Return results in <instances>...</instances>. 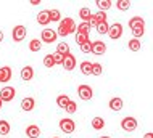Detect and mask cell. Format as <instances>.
<instances>
[{
  "label": "cell",
  "instance_id": "obj_4",
  "mask_svg": "<svg viewBox=\"0 0 153 138\" xmlns=\"http://www.w3.org/2000/svg\"><path fill=\"white\" fill-rule=\"evenodd\" d=\"M77 95H79L81 100H84V101H89V100H92L94 97V92H92V87L89 85H79L77 87Z\"/></svg>",
  "mask_w": 153,
  "mask_h": 138
},
{
  "label": "cell",
  "instance_id": "obj_41",
  "mask_svg": "<svg viewBox=\"0 0 153 138\" xmlns=\"http://www.w3.org/2000/svg\"><path fill=\"white\" fill-rule=\"evenodd\" d=\"M2 104H3V101H2V100H0V109H2Z\"/></svg>",
  "mask_w": 153,
  "mask_h": 138
},
{
  "label": "cell",
  "instance_id": "obj_13",
  "mask_svg": "<svg viewBox=\"0 0 153 138\" xmlns=\"http://www.w3.org/2000/svg\"><path fill=\"white\" fill-rule=\"evenodd\" d=\"M34 106H36V101H34V98L27 97V98H23V100H21V109H23V111L29 112V111H32V109H34Z\"/></svg>",
  "mask_w": 153,
  "mask_h": 138
},
{
  "label": "cell",
  "instance_id": "obj_12",
  "mask_svg": "<svg viewBox=\"0 0 153 138\" xmlns=\"http://www.w3.org/2000/svg\"><path fill=\"white\" fill-rule=\"evenodd\" d=\"M105 52H106L105 42H102V40H95V42H92V53H94V55H103Z\"/></svg>",
  "mask_w": 153,
  "mask_h": 138
},
{
  "label": "cell",
  "instance_id": "obj_33",
  "mask_svg": "<svg viewBox=\"0 0 153 138\" xmlns=\"http://www.w3.org/2000/svg\"><path fill=\"white\" fill-rule=\"evenodd\" d=\"M97 32L98 34H108V23H100V24H97Z\"/></svg>",
  "mask_w": 153,
  "mask_h": 138
},
{
  "label": "cell",
  "instance_id": "obj_28",
  "mask_svg": "<svg viewBox=\"0 0 153 138\" xmlns=\"http://www.w3.org/2000/svg\"><path fill=\"white\" fill-rule=\"evenodd\" d=\"M68 103H69V97H68V95H60V97L56 98V104H58L60 108H63V109L66 108V104H68Z\"/></svg>",
  "mask_w": 153,
  "mask_h": 138
},
{
  "label": "cell",
  "instance_id": "obj_8",
  "mask_svg": "<svg viewBox=\"0 0 153 138\" xmlns=\"http://www.w3.org/2000/svg\"><path fill=\"white\" fill-rule=\"evenodd\" d=\"M11 37H13V40L15 42H23L24 40V37H26V27L24 26H16L13 29V32H11Z\"/></svg>",
  "mask_w": 153,
  "mask_h": 138
},
{
  "label": "cell",
  "instance_id": "obj_17",
  "mask_svg": "<svg viewBox=\"0 0 153 138\" xmlns=\"http://www.w3.org/2000/svg\"><path fill=\"white\" fill-rule=\"evenodd\" d=\"M26 135L27 138H39L40 137V128L37 127V125H27V128H26Z\"/></svg>",
  "mask_w": 153,
  "mask_h": 138
},
{
  "label": "cell",
  "instance_id": "obj_40",
  "mask_svg": "<svg viewBox=\"0 0 153 138\" xmlns=\"http://www.w3.org/2000/svg\"><path fill=\"white\" fill-rule=\"evenodd\" d=\"M3 37H5V35H3V32H2V31H0V42H2V40H3Z\"/></svg>",
  "mask_w": 153,
  "mask_h": 138
},
{
  "label": "cell",
  "instance_id": "obj_27",
  "mask_svg": "<svg viewBox=\"0 0 153 138\" xmlns=\"http://www.w3.org/2000/svg\"><path fill=\"white\" fill-rule=\"evenodd\" d=\"M90 27H92V26H90L89 23H81L79 27H76V32H81V34H87V35H89Z\"/></svg>",
  "mask_w": 153,
  "mask_h": 138
},
{
  "label": "cell",
  "instance_id": "obj_26",
  "mask_svg": "<svg viewBox=\"0 0 153 138\" xmlns=\"http://www.w3.org/2000/svg\"><path fill=\"white\" fill-rule=\"evenodd\" d=\"M40 48H42V42L40 40L34 39V40L29 42V50L31 52H40Z\"/></svg>",
  "mask_w": 153,
  "mask_h": 138
},
{
  "label": "cell",
  "instance_id": "obj_35",
  "mask_svg": "<svg viewBox=\"0 0 153 138\" xmlns=\"http://www.w3.org/2000/svg\"><path fill=\"white\" fill-rule=\"evenodd\" d=\"M89 40V35L87 34H81V32H76V42H77V45H82L84 42H87Z\"/></svg>",
  "mask_w": 153,
  "mask_h": 138
},
{
  "label": "cell",
  "instance_id": "obj_44",
  "mask_svg": "<svg viewBox=\"0 0 153 138\" xmlns=\"http://www.w3.org/2000/svg\"><path fill=\"white\" fill-rule=\"evenodd\" d=\"M0 138H3V137H0Z\"/></svg>",
  "mask_w": 153,
  "mask_h": 138
},
{
  "label": "cell",
  "instance_id": "obj_23",
  "mask_svg": "<svg viewBox=\"0 0 153 138\" xmlns=\"http://www.w3.org/2000/svg\"><path fill=\"white\" fill-rule=\"evenodd\" d=\"M127 47H129L131 52H139V50L142 48V45H140V40L139 39H132V40H129Z\"/></svg>",
  "mask_w": 153,
  "mask_h": 138
},
{
  "label": "cell",
  "instance_id": "obj_7",
  "mask_svg": "<svg viewBox=\"0 0 153 138\" xmlns=\"http://www.w3.org/2000/svg\"><path fill=\"white\" fill-rule=\"evenodd\" d=\"M15 95H16V90L13 87H3L0 90V100L2 101H11L15 98Z\"/></svg>",
  "mask_w": 153,
  "mask_h": 138
},
{
  "label": "cell",
  "instance_id": "obj_6",
  "mask_svg": "<svg viewBox=\"0 0 153 138\" xmlns=\"http://www.w3.org/2000/svg\"><path fill=\"white\" fill-rule=\"evenodd\" d=\"M121 127H123V130L124 132H134L135 128H137V119L135 117H124L121 120Z\"/></svg>",
  "mask_w": 153,
  "mask_h": 138
},
{
  "label": "cell",
  "instance_id": "obj_37",
  "mask_svg": "<svg viewBox=\"0 0 153 138\" xmlns=\"http://www.w3.org/2000/svg\"><path fill=\"white\" fill-rule=\"evenodd\" d=\"M53 61H55V64H61V63H63V55H60V53H53Z\"/></svg>",
  "mask_w": 153,
  "mask_h": 138
},
{
  "label": "cell",
  "instance_id": "obj_24",
  "mask_svg": "<svg viewBox=\"0 0 153 138\" xmlns=\"http://www.w3.org/2000/svg\"><path fill=\"white\" fill-rule=\"evenodd\" d=\"M10 133V124L7 120H0V137H5Z\"/></svg>",
  "mask_w": 153,
  "mask_h": 138
},
{
  "label": "cell",
  "instance_id": "obj_21",
  "mask_svg": "<svg viewBox=\"0 0 153 138\" xmlns=\"http://www.w3.org/2000/svg\"><path fill=\"white\" fill-rule=\"evenodd\" d=\"M103 127H105V120H103V117H94L92 119V128L94 130H102Z\"/></svg>",
  "mask_w": 153,
  "mask_h": 138
},
{
  "label": "cell",
  "instance_id": "obj_11",
  "mask_svg": "<svg viewBox=\"0 0 153 138\" xmlns=\"http://www.w3.org/2000/svg\"><path fill=\"white\" fill-rule=\"evenodd\" d=\"M56 37H58V35H56V32L55 31H53V29H44V31H42V40L45 42V44H53V42H55L56 40Z\"/></svg>",
  "mask_w": 153,
  "mask_h": 138
},
{
  "label": "cell",
  "instance_id": "obj_32",
  "mask_svg": "<svg viewBox=\"0 0 153 138\" xmlns=\"http://www.w3.org/2000/svg\"><path fill=\"white\" fill-rule=\"evenodd\" d=\"M48 16L50 21H61V13L58 10H48Z\"/></svg>",
  "mask_w": 153,
  "mask_h": 138
},
{
  "label": "cell",
  "instance_id": "obj_3",
  "mask_svg": "<svg viewBox=\"0 0 153 138\" xmlns=\"http://www.w3.org/2000/svg\"><path fill=\"white\" fill-rule=\"evenodd\" d=\"M60 130L63 133H68V135H69V133H73L74 130H76V124H74L73 119L65 117V119L60 120Z\"/></svg>",
  "mask_w": 153,
  "mask_h": 138
},
{
  "label": "cell",
  "instance_id": "obj_25",
  "mask_svg": "<svg viewBox=\"0 0 153 138\" xmlns=\"http://www.w3.org/2000/svg\"><path fill=\"white\" fill-rule=\"evenodd\" d=\"M97 7L100 8V11H106L111 8V2L110 0H97Z\"/></svg>",
  "mask_w": 153,
  "mask_h": 138
},
{
  "label": "cell",
  "instance_id": "obj_1",
  "mask_svg": "<svg viewBox=\"0 0 153 138\" xmlns=\"http://www.w3.org/2000/svg\"><path fill=\"white\" fill-rule=\"evenodd\" d=\"M129 27L132 31L134 39H139V37H142L145 34V21H143V18H140V16H134V18L129 19Z\"/></svg>",
  "mask_w": 153,
  "mask_h": 138
},
{
  "label": "cell",
  "instance_id": "obj_5",
  "mask_svg": "<svg viewBox=\"0 0 153 138\" xmlns=\"http://www.w3.org/2000/svg\"><path fill=\"white\" fill-rule=\"evenodd\" d=\"M108 35L111 40H118L123 35V24L121 23H114L108 27Z\"/></svg>",
  "mask_w": 153,
  "mask_h": 138
},
{
  "label": "cell",
  "instance_id": "obj_22",
  "mask_svg": "<svg viewBox=\"0 0 153 138\" xmlns=\"http://www.w3.org/2000/svg\"><path fill=\"white\" fill-rule=\"evenodd\" d=\"M56 53H60V55H68L69 53V45L66 44V42H60L58 47H56Z\"/></svg>",
  "mask_w": 153,
  "mask_h": 138
},
{
  "label": "cell",
  "instance_id": "obj_14",
  "mask_svg": "<svg viewBox=\"0 0 153 138\" xmlns=\"http://www.w3.org/2000/svg\"><path fill=\"white\" fill-rule=\"evenodd\" d=\"M19 74H21V79H23L24 82H29L31 79L34 77V69H32L31 66H24Z\"/></svg>",
  "mask_w": 153,
  "mask_h": 138
},
{
  "label": "cell",
  "instance_id": "obj_36",
  "mask_svg": "<svg viewBox=\"0 0 153 138\" xmlns=\"http://www.w3.org/2000/svg\"><path fill=\"white\" fill-rule=\"evenodd\" d=\"M44 66H45V68H53V66H55V61H53L52 55H47L44 58Z\"/></svg>",
  "mask_w": 153,
  "mask_h": 138
},
{
  "label": "cell",
  "instance_id": "obj_9",
  "mask_svg": "<svg viewBox=\"0 0 153 138\" xmlns=\"http://www.w3.org/2000/svg\"><path fill=\"white\" fill-rule=\"evenodd\" d=\"M100 23H106V15H105V11L98 10L97 13H92V18H90L89 24L90 26H97V24H100Z\"/></svg>",
  "mask_w": 153,
  "mask_h": 138
},
{
  "label": "cell",
  "instance_id": "obj_20",
  "mask_svg": "<svg viewBox=\"0 0 153 138\" xmlns=\"http://www.w3.org/2000/svg\"><path fill=\"white\" fill-rule=\"evenodd\" d=\"M81 72L84 74V76H90V72H92V63L90 61H82L81 63Z\"/></svg>",
  "mask_w": 153,
  "mask_h": 138
},
{
  "label": "cell",
  "instance_id": "obj_31",
  "mask_svg": "<svg viewBox=\"0 0 153 138\" xmlns=\"http://www.w3.org/2000/svg\"><path fill=\"white\" fill-rule=\"evenodd\" d=\"M116 5H118V10L126 11V10H129V8H131V2H129V0H119V2H116Z\"/></svg>",
  "mask_w": 153,
  "mask_h": 138
},
{
  "label": "cell",
  "instance_id": "obj_43",
  "mask_svg": "<svg viewBox=\"0 0 153 138\" xmlns=\"http://www.w3.org/2000/svg\"><path fill=\"white\" fill-rule=\"evenodd\" d=\"M53 138H60V137H53Z\"/></svg>",
  "mask_w": 153,
  "mask_h": 138
},
{
  "label": "cell",
  "instance_id": "obj_18",
  "mask_svg": "<svg viewBox=\"0 0 153 138\" xmlns=\"http://www.w3.org/2000/svg\"><path fill=\"white\" fill-rule=\"evenodd\" d=\"M11 79V68L2 66L0 68V82H8Z\"/></svg>",
  "mask_w": 153,
  "mask_h": 138
},
{
  "label": "cell",
  "instance_id": "obj_29",
  "mask_svg": "<svg viewBox=\"0 0 153 138\" xmlns=\"http://www.w3.org/2000/svg\"><path fill=\"white\" fill-rule=\"evenodd\" d=\"M103 72V68L100 63H92V72H90V76H100Z\"/></svg>",
  "mask_w": 153,
  "mask_h": 138
},
{
  "label": "cell",
  "instance_id": "obj_34",
  "mask_svg": "<svg viewBox=\"0 0 153 138\" xmlns=\"http://www.w3.org/2000/svg\"><path fill=\"white\" fill-rule=\"evenodd\" d=\"M81 50H82V53H92V40H87V42H84L82 45H79Z\"/></svg>",
  "mask_w": 153,
  "mask_h": 138
},
{
  "label": "cell",
  "instance_id": "obj_10",
  "mask_svg": "<svg viewBox=\"0 0 153 138\" xmlns=\"http://www.w3.org/2000/svg\"><path fill=\"white\" fill-rule=\"evenodd\" d=\"M61 66L66 69V71H73L76 68V58H74L71 53H68V55H65L63 58V63H61Z\"/></svg>",
  "mask_w": 153,
  "mask_h": 138
},
{
  "label": "cell",
  "instance_id": "obj_30",
  "mask_svg": "<svg viewBox=\"0 0 153 138\" xmlns=\"http://www.w3.org/2000/svg\"><path fill=\"white\" fill-rule=\"evenodd\" d=\"M66 112H68V114H74V112H76V109H77V104H76V101H73V100H69V103L66 104Z\"/></svg>",
  "mask_w": 153,
  "mask_h": 138
},
{
  "label": "cell",
  "instance_id": "obj_2",
  "mask_svg": "<svg viewBox=\"0 0 153 138\" xmlns=\"http://www.w3.org/2000/svg\"><path fill=\"white\" fill-rule=\"evenodd\" d=\"M76 23H74L73 18H65L60 21V26H58V32H56V35H61V37H66L69 34H73V32H76Z\"/></svg>",
  "mask_w": 153,
  "mask_h": 138
},
{
  "label": "cell",
  "instance_id": "obj_16",
  "mask_svg": "<svg viewBox=\"0 0 153 138\" xmlns=\"http://www.w3.org/2000/svg\"><path fill=\"white\" fill-rule=\"evenodd\" d=\"M37 23L42 24V26H47L50 23V16H48V10H42L37 13Z\"/></svg>",
  "mask_w": 153,
  "mask_h": 138
},
{
  "label": "cell",
  "instance_id": "obj_42",
  "mask_svg": "<svg viewBox=\"0 0 153 138\" xmlns=\"http://www.w3.org/2000/svg\"><path fill=\"white\" fill-rule=\"evenodd\" d=\"M100 138H111V137H108V135H105V137H100Z\"/></svg>",
  "mask_w": 153,
  "mask_h": 138
},
{
  "label": "cell",
  "instance_id": "obj_19",
  "mask_svg": "<svg viewBox=\"0 0 153 138\" xmlns=\"http://www.w3.org/2000/svg\"><path fill=\"white\" fill-rule=\"evenodd\" d=\"M79 16H81V19L84 21V23H89L90 18H92V11H90L87 7H84V8L79 10Z\"/></svg>",
  "mask_w": 153,
  "mask_h": 138
},
{
  "label": "cell",
  "instance_id": "obj_15",
  "mask_svg": "<svg viewBox=\"0 0 153 138\" xmlns=\"http://www.w3.org/2000/svg\"><path fill=\"white\" fill-rule=\"evenodd\" d=\"M108 104H110V109H111V111H116V112H118V111H121V109H123V106H124L123 100H121V98H118V97L111 98Z\"/></svg>",
  "mask_w": 153,
  "mask_h": 138
},
{
  "label": "cell",
  "instance_id": "obj_39",
  "mask_svg": "<svg viewBox=\"0 0 153 138\" xmlns=\"http://www.w3.org/2000/svg\"><path fill=\"white\" fill-rule=\"evenodd\" d=\"M31 3H32V5H39L40 0H31Z\"/></svg>",
  "mask_w": 153,
  "mask_h": 138
},
{
  "label": "cell",
  "instance_id": "obj_38",
  "mask_svg": "<svg viewBox=\"0 0 153 138\" xmlns=\"http://www.w3.org/2000/svg\"><path fill=\"white\" fill-rule=\"evenodd\" d=\"M143 138H153V135H152V132H147L145 135H143Z\"/></svg>",
  "mask_w": 153,
  "mask_h": 138
}]
</instances>
